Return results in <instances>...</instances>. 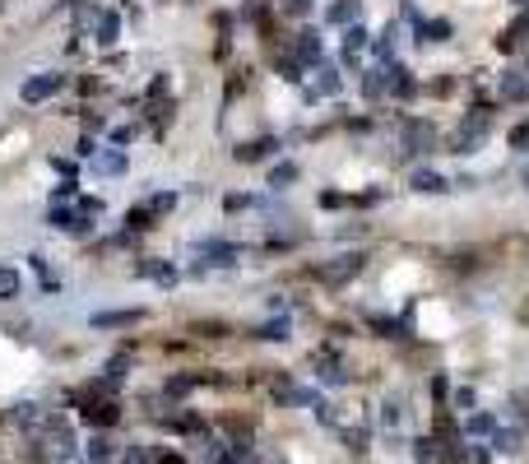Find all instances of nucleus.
<instances>
[{
  "label": "nucleus",
  "mask_w": 529,
  "mask_h": 464,
  "mask_svg": "<svg viewBox=\"0 0 529 464\" xmlns=\"http://www.w3.org/2000/svg\"><path fill=\"white\" fill-rule=\"evenodd\" d=\"M75 432L66 418H47L42 422V460L47 464H75Z\"/></svg>",
  "instance_id": "obj_1"
},
{
  "label": "nucleus",
  "mask_w": 529,
  "mask_h": 464,
  "mask_svg": "<svg viewBox=\"0 0 529 464\" xmlns=\"http://www.w3.org/2000/svg\"><path fill=\"white\" fill-rule=\"evenodd\" d=\"M61 84H66V75H56V70H42V75L23 79L19 98L28 102V107H37V102H47V98H51V93H61Z\"/></svg>",
  "instance_id": "obj_2"
},
{
  "label": "nucleus",
  "mask_w": 529,
  "mask_h": 464,
  "mask_svg": "<svg viewBox=\"0 0 529 464\" xmlns=\"http://www.w3.org/2000/svg\"><path fill=\"white\" fill-rule=\"evenodd\" d=\"M88 33H93L98 47H111L116 37H121V19H116V10H93L88 14Z\"/></svg>",
  "instance_id": "obj_3"
},
{
  "label": "nucleus",
  "mask_w": 529,
  "mask_h": 464,
  "mask_svg": "<svg viewBox=\"0 0 529 464\" xmlns=\"http://www.w3.org/2000/svg\"><path fill=\"white\" fill-rule=\"evenodd\" d=\"M195 255H200V265H237V255H242V246H232V242H195Z\"/></svg>",
  "instance_id": "obj_4"
},
{
  "label": "nucleus",
  "mask_w": 529,
  "mask_h": 464,
  "mask_svg": "<svg viewBox=\"0 0 529 464\" xmlns=\"http://www.w3.org/2000/svg\"><path fill=\"white\" fill-rule=\"evenodd\" d=\"M363 260H367V255H358V251L339 255V260H334V265H325V269H320V283H330V288L348 283V279L358 274V269H363Z\"/></svg>",
  "instance_id": "obj_5"
},
{
  "label": "nucleus",
  "mask_w": 529,
  "mask_h": 464,
  "mask_svg": "<svg viewBox=\"0 0 529 464\" xmlns=\"http://www.w3.org/2000/svg\"><path fill=\"white\" fill-rule=\"evenodd\" d=\"M116 418H121V409H116L111 399H88L84 404V422L88 427H111Z\"/></svg>",
  "instance_id": "obj_6"
},
{
  "label": "nucleus",
  "mask_w": 529,
  "mask_h": 464,
  "mask_svg": "<svg viewBox=\"0 0 529 464\" xmlns=\"http://www.w3.org/2000/svg\"><path fill=\"white\" fill-rule=\"evenodd\" d=\"M501 98L529 102V70H506V75H501Z\"/></svg>",
  "instance_id": "obj_7"
},
{
  "label": "nucleus",
  "mask_w": 529,
  "mask_h": 464,
  "mask_svg": "<svg viewBox=\"0 0 529 464\" xmlns=\"http://www.w3.org/2000/svg\"><path fill=\"white\" fill-rule=\"evenodd\" d=\"M408 186L418 190V195H446V177H441V172H432V167H418V172H413V177H408Z\"/></svg>",
  "instance_id": "obj_8"
},
{
  "label": "nucleus",
  "mask_w": 529,
  "mask_h": 464,
  "mask_svg": "<svg viewBox=\"0 0 529 464\" xmlns=\"http://www.w3.org/2000/svg\"><path fill=\"white\" fill-rule=\"evenodd\" d=\"M93 172H98V177H121L126 172V154L121 149H98V154H93Z\"/></svg>",
  "instance_id": "obj_9"
},
{
  "label": "nucleus",
  "mask_w": 529,
  "mask_h": 464,
  "mask_svg": "<svg viewBox=\"0 0 529 464\" xmlns=\"http://www.w3.org/2000/svg\"><path fill=\"white\" fill-rule=\"evenodd\" d=\"M135 274H149V279H158L163 288H176V279H181L172 265H167V260H140V265H135Z\"/></svg>",
  "instance_id": "obj_10"
},
{
  "label": "nucleus",
  "mask_w": 529,
  "mask_h": 464,
  "mask_svg": "<svg viewBox=\"0 0 529 464\" xmlns=\"http://www.w3.org/2000/svg\"><path fill=\"white\" fill-rule=\"evenodd\" d=\"M298 56L307 66H320L325 61V47H320V33H298Z\"/></svg>",
  "instance_id": "obj_11"
},
{
  "label": "nucleus",
  "mask_w": 529,
  "mask_h": 464,
  "mask_svg": "<svg viewBox=\"0 0 529 464\" xmlns=\"http://www.w3.org/2000/svg\"><path fill=\"white\" fill-rule=\"evenodd\" d=\"M135 321H140V311H98L93 316L98 330H121V325H135Z\"/></svg>",
  "instance_id": "obj_12"
},
{
  "label": "nucleus",
  "mask_w": 529,
  "mask_h": 464,
  "mask_svg": "<svg viewBox=\"0 0 529 464\" xmlns=\"http://www.w3.org/2000/svg\"><path fill=\"white\" fill-rule=\"evenodd\" d=\"M311 70H316V93L334 98V93H339V70H334V66H325V61H320V66H311Z\"/></svg>",
  "instance_id": "obj_13"
},
{
  "label": "nucleus",
  "mask_w": 529,
  "mask_h": 464,
  "mask_svg": "<svg viewBox=\"0 0 529 464\" xmlns=\"http://www.w3.org/2000/svg\"><path fill=\"white\" fill-rule=\"evenodd\" d=\"M353 19H358V0H334L325 10V23H339V28H348Z\"/></svg>",
  "instance_id": "obj_14"
},
{
  "label": "nucleus",
  "mask_w": 529,
  "mask_h": 464,
  "mask_svg": "<svg viewBox=\"0 0 529 464\" xmlns=\"http://www.w3.org/2000/svg\"><path fill=\"white\" fill-rule=\"evenodd\" d=\"M418 37L422 42H446V37H451V19H422Z\"/></svg>",
  "instance_id": "obj_15"
},
{
  "label": "nucleus",
  "mask_w": 529,
  "mask_h": 464,
  "mask_svg": "<svg viewBox=\"0 0 529 464\" xmlns=\"http://www.w3.org/2000/svg\"><path fill=\"white\" fill-rule=\"evenodd\" d=\"M269 149H274V140H255V144H242V149H237L232 158H237V163H260Z\"/></svg>",
  "instance_id": "obj_16"
},
{
  "label": "nucleus",
  "mask_w": 529,
  "mask_h": 464,
  "mask_svg": "<svg viewBox=\"0 0 529 464\" xmlns=\"http://www.w3.org/2000/svg\"><path fill=\"white\" fill-rule=\"evenodd\" d=\"M288 330H293V325H288V316H284V321H264L260 330H255V339H269V343H279V339H288Z\"/></svg>",
  "instance_id": "obj_17"
},
{
  "label": "nucleus",
  "mask_w": 529,
  "mask_h": 464,
  "mask_svg": "<svg viewBox=\"0 0 529 464\" xmlns=\"http://www.w3.org/2000/svg\"><path fill=\"white\" fill-rule=\"evenodd\" d=\"M293 181H298V163H279L274 172H269V186H274V190L293 186Z\"/></svg>",
  "instance_id": "obj_18"
},
{
  "label": "nucleus",
  "mask_w": 529,
  "mask_h": 464,
  "mask_svg": "<svg viewBox=\"0 0 529 464\" xmlns=\"http://www.w3.org/2000/svg\"><path fill=\"white\" fill-rule=\"evenodd\" d=\"M126 228H130V232H144V228H154V214H149V204H135V209L126 214Z\"/></svg>",
  "instance_id": "obj_19"
},
{
  "label": "nucleus",
  "mask_w": 529,
  "mask_h": 464,
  "mask_svg": "<svg viewBox=\"0 0 529 464\" xmlns=\"http://www.w3.org/2000/svg\"><path fill=\"white\" fill-rule=\"evenodd\" d=\"M84 455H88V464H107L111 460V441H107V436H93Z\"/></svg>",
  "instance_id": "obj_20"
},
{
  "label": "nucleus",
  "mask_w": 529,
  "mask_h": 464,
  "mask_svg": "<svg viewBox=\"0 0 529 464\" xmlns=\"http://www.w3.org/2000/svg\"><path fill=\"white\" fill-rule=\"evenodd\" d=\"M464 432H474V436H492L497 422H492V413H474V418L464 422Z\"/></svg>",
  "instance_id": "obj_21"
},
{
  "label": "nucleus",
  "mask_w": 529,
  "mask_h": 464,
  "mask_svg": "<svg viewBox=\"0 0 529 464\" xmlns=\"http://www.w3.org/2000/svg\"><path fill=\"white\" fill-rule=\"evenodd\" d=\"M172 209H176V190H158L149 200V214H172Z\"/></svg>",
  "instance_id": "obj_22"
},
{
  "label": "nucleus",
  "mask_w": 529,
  "mask_h": 464,
  "mask_svg": "<svg viewBox=\"0 0 529 464\" xmlns=\"http://www.w3.org/2000/svg\"><path fill=\"white\" fill-rule=\"evenodd\" d=\"M0 298H19V274L10 265H0Z\"/></svg>",
  "instance_id": "obj_23"
},
{
  "label": "nucleus",
  "mask_w": 529,
  "mask_h": 464,
  "mask_svg": "<svg viewBox=\"0 0 529 464\" xmlns=\"http://www.w3.org/2000/svg\"><path fill=\"white\" fill-rule=\"evenodd\" d=\"M492 446L497 451H520V432L511 427V432H492Z\"/></svg>",
  "instance_id": "obj_24"
},
{
  "label": "nucleus",
  "mask_w": 529,
  "mask_h": 464,
  "mask_svg": "<svg viewBox=\"0 0 529 464\" xmlns=\"http://www.w3.org/2000/svg\"><path fill=\"white\" fill-rule=\"evenodd\" d=\"M14 418H19L23 422V427H42V413H37V404H19V413H14Z\"/></svg>",
  "instance_id": "obj_25"
},
{
  "label": "nucleus",
  "mask_w": 529,
  "mask_h": 464,
  "mask_svg": "<svg viewBox=\"0 0 529 464\" xmlns=\"http://www.w3.org/2000/svg\"><path fill=\"white\" fill-rule=\"evenodd\" d=\"M506 140H511V149H520V154H529V121H520L516 130L506 135Z\"/></svg>",
  "instance_id": "obj_26"
},
{
  "label": "nucleus",
  "mask_w": 529,
  "mask_h": 464,
  "mask_svg": "<svg viewBox=\"0 0 529 464\" xmlns=\"http://www.w3.org/2000/svg\"><path fill=\"white\" fill-rule=\"evenodd\" d=\"M320 381H330V386H348V372L334 367V362H325V367H320Z\"/></svg>",
  "instance_id": "obj_27"
},
{
  "label": "nucleus",
  "mask_w": 529,
  "mask_h": 464,
  "mask_svg": "<svg viewBox=\"0 0 529 464\" xmlns=\"http://www.w3.org/2000/svg\"><path fill=\"white\" fill-rule=\"evenodd\" d=\"M126 464H158V460H154L149 446H130V451H126Z\"/></svg>",
  "instance_id": "obj_28"
},
{
  "label": "nucleus",
  "mask_w": 529,
  "mask_h": 464,
  "mask_svg": "<svg viewBox=\"0 0 529 464\" xmlns=\"http://www.w3.org/2000/svg\"><path fill=\"white\" fill-rule=\"evenodd\" d=\"M223 204H228V209L237 214V209H251V204H255V195H228Z\"/></svg>",
  "instance_id": "obj_29"
},
{
  "label": "nucleus",
  "mask_w": 529,
  "mask_h": 464,
  "mask_svg": "<svg viewBox=\"0 0 529 464\" xmlns=\"http://www.w3.org/2000/svg\"><path fill=\"white\" fill-rule=\"evenodd\" d=\"M279 75H284L288 84H298V79H302V75H298V61H279Z\"/></svg>",
  "instance_id": "obj_30"
},
{
  "label": "nucleus",
  "mask_w": 529,
  "mask_h": 464,
  "mask_svg": "<svg viewBox=\"0 0 529 464\" xmlns=\"http://www.w3.org/2000/svg\"><path fill=\"white\" fill-rule=\"evenodd\" d=\"M455 409H474V390H455Z\"/></svg>",
  "instance_id": "obj_31"
},
{
  "label": "nucleus",
  "mask_w": 529,
  "mask_h": 464,
  "mask_svg": "<svg viewBox=\"0 0 529 464\" xmlns=\"http://www.w3.org/2000/svg\"><path fill=\"white\" fill-rule=\"evenodd\" d=\"M56 172H66V177H75V158H51Z\"/></svg>",
  "instance_id": "obj_32"
},
{
  "label": "nucleus",
  "mask_w": 529,
  "mask_h": 464,
  "mask_svg": "<svg viewBox=\"0 0 529 464\" xmlns=\"http://www.w3.org/2000/svg\"><path fill=\"white\" fill-rule=\"evenodd\" d=\"M381 418H386V427H395V422H399V404H386V413H381Z\"/></svg>",
  "instance_id": "obj_33"
},
{
  "label": "nucleus",
  "mask_w": 529,
  "mask_h": 464,
  "mask_svg": "<svg viewBox=\"0 0 529 464\" xmlns=\"http://www.w3.org/2000/svg\"><path fill=\"white\" fill-rule=\"evenodd\" d=\"M311 10V0H288V14H307Z\"/></svg>",
  "instance_id": "obj_34"
},
{
  "label": "nucleus",
  "mask_w": 529,
  "mask_h": 464,
  "mask_svg": "<svg viewBox=\"0 0 529 464\" xmlns=\"http://www.w3.org/2000/svg\"><path fill=\"white\" fill-rule=\"evenodd\" d=\"M464 460H469V464H492V460H487L483 451H464Z\"/></svg>",
  "instance_id": "obj_35"
},
{
  "label": "nucleus",
  "mask_w": 529,
  "mask_h": 464,
  "mask_svg": "<svg viewBox=\"0 0 529 464\" xmlns=\"http://www.w3.org/2000/svg\"><path fill=\"white\" fill-rule=\"evenodd\" d=\"M158 464H186V460H181V455H163V460H158Z\"/></svg>",
  "instance_id": "obj_36"
},
{
  "label": "nucleus",
  "mask_w": 529,
  "mask_h": 464,
  "mask_svg": "<svg viewBox=\"0 0 529 464\" xmlns=\"http://www.w3.org/2000/svg\"><path fill=\"white\" fill-rule=\"evenodd\" d=\"M520 181H525V186H529V167H525V172H520Z\"/></svg>",
  "instance_id": "obj_37"
},
{
  "label": "nucleus",
  "mask_w": 529,
  "mask_h": 464,
  "mask_svg": "<svg viewBox=\"0 0 529 464\" xmlns=\"http://www.w3.org/2000/svg\"><path fill=\"white\" fill-rule=\"evenodd\" d=\"M520 5H525V0H520Z\"/></svg>",
  "instance_id": "obj_38"
}]
</instances>
